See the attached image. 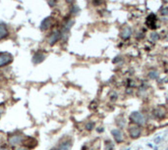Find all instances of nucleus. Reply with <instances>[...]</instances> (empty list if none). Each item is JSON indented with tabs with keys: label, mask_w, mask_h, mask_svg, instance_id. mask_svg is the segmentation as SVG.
I'll use <instances>...</instances> for the list:
<instances>
[{
	"label": "nucleus",
	"mask_w": 168,
	"mask_h": 150,
	"mask_svg": "<svg viewBox=\"0 0 168 150\" xmlns=\"http://www.w3.org/2000/svg\"><path fill=\"white\" fill-rule=\"evenodd\" d=\"M8 35V31L6 28V25L3 23H0V40L6 37Z\"/></svg>",
	"instance_id": "nucleus-10"
},
{
	"label": "nucleus",
	"mask_w": 168,
	"mask_h": 150,
	"mask_svg": "<svg viewBox=\"0 0 168 150\" xmlns=\"http://www.w3.org/2000/svg\"><path fill=\"white\" fill-rule=\"evenodd\" d=\"M155 21H156V19H155V16L154 15H149L148 17V19H146V26H148L149 28H156V25H155Z\"/></svg>",
	"instance_id": "nucleus-8"
},
{
	"label": "nucleus",
	"mask_w": 168,
	"mask_h": 150,
	"mask_svg": "<svg viewBox=\"0 0 168 150\" xmlns=\"http://www.w3.org/2000/svg\"><path fill=\"white\" fill-rule=\"evenodd\" d=\"M92 128H94V123L87 124V130H92Z\"/></svg>",
	"instance_id": "nucleus-18"
},
{
	"label": "nucleus",
	"mask_w": 168,
	"mask_h": 150,
	"mask_svg": "<svg viewBox=\"0 0 168 150\" xmlns=\"http://www.w3.org/2000/svg\"><path fill=\"white\" fill-rule=\"evenodd\" d=\"M71 147V142L69 141H67V142H63L59 145V147H58L56 150H69Z\"/></svg>",
	"instance_id": "nucleus-12"
},
{
	"label": "nucleus",
	"mask_w": 168,
	"mask_h": 150,
	"mask_svg": "<svg viewBox=\"0 0 168 150\" xmlns=\"http://www.w3.org/2000/svg\"><path fill=\"white\" fill-rule=\"evenodd\" d=\"M12 61V56L7 52L0 53V67L8 65Z\"/></svg>",
	"instance_id": "nucleus-2"
},
{
	"label": "nucleus",
	"mask_w": 168,
	"mask_h": 150,
	"mask_svg": "<svg viewBox=\"0 0 168 150\" xmlns=\"http://www.w3.org/2000/svg\"><path fill=\"white\" fill-rule=\"evenodd\" d=\"M0 80H1V75H0Z\"/></svg>",
	"instance_id": "nucleus-24"
},
{
	"label": "nucleus",
	"mask_w": 168,
	"mask_h": 150,
	"mask_svg": "<svg viewBox=\"0 0 168 150\" xmlns=\"http://www.w3.org/2000/svg\"><path fill=\"white\" fill-rule=\"evenodd\" d=\"M150 39H152L153 41H156L159 39V35L156 32H153L152 35H150Z\"/></svg>",
	"instance_id": "nucleus-15"
},
{
	"label": "nucleus",
	"mask_w": 168,
	"mask_h": 150,
	"mask_svg": "<svg viewBox=\"0 0 168 150\" xmlns=\"http://www.w3.org/2000/svg\"><path fill=\"white\" fill-rule=\"evenodd\" d=\"M132 35V28L130 27H125L121 32V37L123 39H129Z\"/></svg>",
	"instance_id": "nucleus-7"
},
{
	"label": "nucleus",
	"mask_w": 168,
	"mask_h": 150,
	"mask_svg": "<svg viewBox=\"0 0 168 150\" xmlns=\"http://www.w3.org/2000/svg\"><path fill=\"white\" fill-rule=\"evenodd\" d=\"M129 132H130V135H131L132 137H138L141 135V128H138L137 126H134V127L130 128Z\"/></svg>",
	"instance_id": "nucleus-9"
},
{
	"label": "nucleus",
	"mask_w": 168,
	"mask_h": 150,
	"mask_svg": "<svg viewBox=\"0 0 168 150\" xmlns=\"http://www.w3.org/2000/svg\"><path fill=\"white\" fill-rule=\"evenodd\" d=\"M23 139H24V136L22 135H13L9 138V142L12 145H18L23 142Z\"/></svg>",
	"instance_id": "nucleus-4"
},
{
	"label": "nucleus",
	"mask_w": 168,
	"mask_h": 150,
	"mask_svg": "<svg viewBox=\"0 0 168 150\" xmlns=\"http://www.w3.org/2000/svg\"><path fill=\"white\" fill-rule=\"evenodd\" d=\"M161 15L163 16H167L168 15V7H165V8H163V9L161 10Z\"/></svg>",
	"instance_id": "nucleus-16"
},
{
	"label": "nucleus",
	"mask_w": 168,
	"mask_h": 150,
	"mask_svg": "<svg viewBox=\"0 0 168 150\" xmlns=\"http://www.w3.org/2000/svg\"><path fill=\"white\" fill-rule=\"evenodd\" d=\"M130 118H131L133 122H135L137 124H144L146 122V117L142 113H140V112H134Z\"/></svg>",
	"instance_id": "nucleus-1"
},
{
	"label": "nucleus",
	"mask_w": 168,
	"mask_h": 150,
	"mask_svg": "<svg viewBox=\"0 0 168 150\" xmlns=\"http://www.w3.org/2000/svg\"><path fill=\"white\" fill-rule=\"evenodd\" d=\"M79 11H80V8L77 5H73L72 8H71V13L73 15H77L79 13Z\"/></svg>",
	"instance_id": "nucleus-13"
},
{
	"label": "nucleus",
	"mask_w": 168,
	"mask_h": 150,
	"mask_svg": "<svg viewBox=\"0 0 168 150\" xmlns=\"http://www.w3.org/2000/svg\"><path fill=\"white\" fill-rule=\"evenodd\" d=\"M3 112H4V108L0 106V115H1V114L3 113Z\"/></svg>",
	"instance_id": "nucleus-20"
},
{
	"label": "nucleus",
	"mask_w": 168,
	"mask_h": 150,
	"mask_svg": "<svg viewBox=\"0 0 168 150\" xmlns=\"http://www.w3.org/2000/svg\"><path fill=\"white\" fill-rule=\"evenodd\" d=\"M52 24V19L51 18H45L43 22L40 24V30L41 31H45V30H48L51 26Z\"/></svg>",
	"instance_id": "nucleus-6"
},
{
	"label": "nucleus",
	"mask_w": 168,
	"mask_h": 150,
	"mask_svg": "<svg viewBox=\"0 0 168 150\" xmlns=\"http://www.w3.org/2000/svg\"><path fill=\"white\" fill-rule=\"evenodd\" d=\"M105 146H106V150H110V149L112 148V145H111L110 141H107L106 144H105Z\"/></svg>",
	"instance_id": "nucleus-17"
},
{
	"label": "nucleus",
	"mask_w": 168,
	"mask_h": 150,
	"mask_svg": "<svg viewBox=\"0 0 168 150\" xmlns=\"http://www.w3.org/2000/svg\"><path fill=\"white\" fill-rule=\"evenodd\" d=\"M60 38H61V32L54 31L48 37V42H49V44L53 45L54 43H56Z\"/></svg>",
	"instance_id": "nucleus-3"
},
{
	"label": "nucleus",
	"mask_w": 168,
	"mask_h": 150,
	"mask_svg": "<svg viewBox=\"0 0 168 150\" xmlns=\"http://www.w3.org/2000/svg\"><path fill=\"white\" fill-rule=\"evenodd\" d=\"M50 6H55L56 5V0H48Z\"/></svg>",
	"instance_id": "nucleus-19"
},
{
	"label": "nucleus",
	"mask_w": 168,
	"mask_h": 150,
	"mask_svg": "<svg viewBox=\"0 0 168 150\" xmlns=\"http://www.w3.org/2000/svg\"><path fill=\"white\" fill-rule=\"evenodd\" d=\"M149 78H153V80H155L156 78H158V73L156 71H152V72H149Z\"/></svg>",
	"instance_id": "nucleus-14"
},
{
	"label": "nucleus",
	"mask_w": 168,
	"mask_h": 150,
	"mask_svg": "<svg viewBox=\"0 0 168 150\" xmlns=\"http://www.w3.org/2000/svg\"><path fill=\"white\" fill-rule=\"evenodd\" d=\"M66 1L68 2V3H73V2H74V0H66Z\"/></svg>",
	"instance_id": "nucleus-22"
},
{
	"label": "nucleus",
	"mask_w": 168,
	"mask_h": 150,
	"mask_svg": "<svg viewBox=\"0 0 168 150\" xmlns=\"http://www.w3.org/2000/svg\"><path fill=\"white\" fill-rule=\"evenodd\" d=\"M112 135L113 136H114V138L118 141V142H120L121 140L123 139V137H122V133H121V132L119 130H113L112 131Z\"/></svg>",
	"instance_id": "nucleus-11"
},
{
	"label": "nucleus",
	"mask_w": 168,
	"mask_h": 150,
	"mask_svg": "<svg viewBox=\"0 0 168 150\" xmlns=\"http://www.w3.org/2000/svg\"><path fill=\"white\" fill-rule=\"evenodd\" d=\"M44 58H45V55L43 52H36L33 57V62L35 64H39L44 60Z\"/></svg>",
	"instance_id": "nucleus-5"
},
{
	"label": "nucleus",
	"mask_w": 168,
	"mask_h": 150,
	"mask_svg": "<svg viewBox=\"0 0 168 150\" xmlns=\"http://www.w3.org/2000/svg\"><path fill=\"white\" fill-rule=\"evenodd\" d=\"M16 150H29V149L25 148V147H21V148H18V149H16Z\"/></svg>",
	"instance_id": "nucleus-21"
},
{
	"label": "nucleus",
	"mask_w": 168,
	"mask_h": 150,
	"mask_svg": "<svg viewBox=\"0 0 168 150\" xmlns=\"http://www.w3.org/2000/svg\"><path fill=\"white\" fill-rule=\"evenodd\" d=\"M0 150H7L6 148H0Z\"/></svg>",
	"instance_id": "nucleus-23"
}]
</instances>
